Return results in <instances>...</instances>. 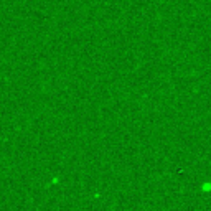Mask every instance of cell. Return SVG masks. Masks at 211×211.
I'll return each instance as SVG.
<instances>
[{
  "mask_svg": "<svg viewBox=\"0 0 211 211\" xmlns=\"http://www.w3.org/2000/svg\"><path fill=\"white\" fill-rule=\"evenodd\" d=\"M199 190L203 191V193H209L211 191V181H204V183L199 186Z\"/></svg>",
  "mask_w": 211,
  "mask_h": 211,
  "instance_id": "obj_1",
  "label": "cell"
}]
</instances>
